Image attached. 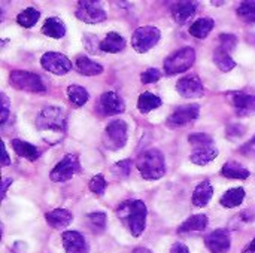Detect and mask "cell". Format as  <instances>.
Here are the masks:
<instances>
[{
  "label": "cell",
  "mask_w": 255,
  "mask_h": 253,
  "mask_svg": "<svg viewBox=\"0 0 255 253\" xmlns=\"http://www.w3.org/2000/svg\"><path fill=\"white\" fill-rule=\"evenodd\" d=\"M146 213V206L140 200H128L123 203L117 210V215L126 221L133 237H139L145 231Z\"/></svg>",
  "instance_id": "6da1fadb"
},
{
  "label": "cell",
  "mask_w": 255,
  "mask_h": 253,
  "mask_svg": "<svg viewBox=\"0 0 255 253\" xmlns=\"http://www.w3.org/2000/svg\"><path fill=\"white\" fill-rule=\"evenodd\" d=\"M188 142L193 146V152L190 155L191 163L197 166H206L218 157V149L209 134L194 133L188 137Z\"/></svg>",
  "instance_id": "7a4b0ae2"
},
{
  "label": "cell",
  "mask_w": 255,
  "mask_h": 253,
  "mask_svg": "<svg viewBox=\"0 0 255 253\" xmlns=\"http://www.w3.org/2000/svg\"><path fill=\"white\" fill-rule=\"evenodd\" d=\"M136 167L146 180H158L166 174L164 155L158 149H148L136 161Z\"/></svg>",
  "instance_id": "3957f363"
},
{
  "label": "cell",
  "mask_w": 255,
  "mask_h": 253,
  "mask_svg": "<svg viewBox=\"0 0 255 253\" xmlns=\"http://www.w3.org/2000/svg\"><path fill=\"white\" fill-rule=\"evenodd\" d=\"M67 125L66 112L60 107H45L39 112L36 118V127L42 133L48 134H64Z\"/></svg>",
  "instance_id": "277c9868"
},
{
  "label": "cell",
  "mask_w": 255,
  "mask_h": 253,
  "mask_svg": "<svg viewBox=\"0 0 255 253\" xmlns=\"http://www.w3.org/2000/svg\"><path fill=\"white\" fill-rule=\"evenodd\" d=\"M196 61V51L191 46H185L164 60L166 75H178L187 72Z\"/></svg>",
  "instance_id": "5b68a950"
},
{
  "label": "cell",
  "mask_w": 255,
  "mask_h": 253,
  "mask_svg": "<svg viewBox=\"0 0 255 253\" xmlns=\"http://www.w3.org/2000/svg\"><path fill=\"white\" fill-rule=\"evenodd\" d=\"M9 84L12 88L18 91H27V92H43L46 89L39 75L31 73V72H24V70L10 72Z\"/></svg>",
  "instance_id": "8992f818"
},
{
  "label": "cell",
  "mask_w": 255,
  "mask_h": 253,
  "mask_svg": "<svg viewBox=\"0 0 255 253\" xmlns=\"http://www.w3.org/2000/svg\"><path fill=\"white\" fill-rule=\"evenodd\" d=\"M161 37V31L157 27L152 25H143L139 27L131 37V46L134 48L136 52L139 54H145L148 52L151 48H154L158 40Z\"/></svg>",
  "instance_id": "52a82bcc"
},
{
  "label": "cell",
  "mask_w": 255,
  "mask_h": 253,
  "mask_svg": "<svg viewBox=\"0 0 255 253\" xmlns=\"http://www.w3.org/2000/svg\"><path fill=\"white\" fill-rule=\"evenodd\" d=\"M78 171H81V164H79L78 157L73 155V154H67V155H64V157L60 160V163L51 170L49 177H51L52 182H57V183H60V182H67V180H70Z\"/></svg>",
  "instance_id": "ba28073f"
},
{
  "label": "cell",
  "mask_w": 255,
  "mask_h": 253,
  "mask_svg": "<svg viewBox=\"0 0 255 253\" xmlns=\"http://www.w3.org/2000/svg\"><path fill=\"white\" fill-rule=\"evenodd\" d=\"M40 64L45 70L54 75H66L72 70V61L60 52H45L40 58Z\"/></svg>",
  "instance_id": "9c48e42d"
},
{
  "label": "cell",
  "mask_w": 255,
  "mask_h": 253,
  "mask_svg": "<svg viewBox=\"0 0 255 253\" xmlns=\"http://www.w3.org/2000/svg\"><path fill=\"white\" fill-rule=\"evenodd\" d=\"M200 107L199 104H187L178 107L169 118H167V125L170 128H182L191 122H194L199 118Z\"/></svg>",
  "instance_id": "30bf717a"
},
{
  "label": "cell",
  "mask_w": 255,
  "mask_h": 253,
  "mask_svg": "<svg viewBox=\"0 0 255 253\" xmlns=\"http://www.w3.org/2000/svg\"><path fill=\"white\" fill-rule=\"evenodd\" d=\"M76 18L87 24H97L106 19V10L100 6L99 1H79L76 9Z\"/></svg>",
  "instance_id": "8fae6325"
},
{
  "label": "cell",
  "mask_w": 255,
  "mask_h": 253,
  "mask_svg": "<svg viewBox=\"0 0 255 253\" xmlns=\"http://www.w3.org/2000/svg\"><path fill=\"white\" fill-rule=\"evenodd\" d=\"M128 127L123 119H115L106 127V143L111 149H121L127 143Z\"/></svg>",
  "instance_id": "7c38bea8"
},
{
  "label": "cell",
  "mask_w": 255,
  "mask_h": 253,
  "mask_svg": "<svg viewBox=\"0 0 255 253\" xmlns=\"http://www.w3.org/2000/svg\"><path fill=\"white\" fill-rule=\"evenodd\" d=\"M176 89L179 95H182L184 98H199L205 94L203 84L200 78L196 75H188L181 78L176 84Z\"/></svg>",
  "instance_id": "4fadbf2b"
},
{
  "label": "cell",
  "mask_w": 255,
  "mask_h": 253,
  "mask_svg": "<svg viewBox=\"0 0 255 253\" xmlns=\"http://www.w3.org/2000/svg\"><path fill=\"white\" fill-rule=\"evenodd\" d=\"M205 245L212 253H227L232 248L230 233L227 230H215L205 237Z\"/></svg>",
  "instance_id": "5bb4252c"
},
{
  "label": "cell",
  "mask_w": 255,
  "mask_h": 253,
  "mask_svg": "<svg viewBox=\"0 0 255 253\" xmlns=\"http://www.w3.org/2000/svg\"><path fill=\"white\" fill-rule=\"evenodd\" d=\"M100 109L105 115H120L126 110L124 100L115 91H106L100 97Z\"/></svg>",
  "instance_id": "9a60e30c"
},
{
  "label": "cell",
  "mask_w": 255,
  "mask_h": 253,
  "mask_svg": "<svg viewBox=\"0 0 255 253\" xmlns=\"http://www.w3.org/2000/svg\"><path fill=\"white\" fill-rule=\"evenodd\" d=\"M66 253H88V243L85 237L78 231H66L61 236Z\"/></svg>",
  "instance_id": "2e32d148"
},
{
  "label": "cell",
  "mask_w": 255,
  "mask_h": 253,
  "mask_svg": "<svg viewBox=\"0 0 255 253\" xmlns=\"http://www.w3.org/2000/svg\"><path fill=\"white\" fill-rule=\"evenodd\" d=\"M45 219L48 225L54 230H63L70 225V222L73 221V215L66 209H54L45 215Z\"/></svg>",
  "instance_id": "e0dca14e"
},
{
  "label": "cell",
  "mask_w": 255,
  "mask_h": 253,
  "mask_svg": "<svg viewBox=\"0 0 255 253\" xmlns=\"http://www.w3.org/2000/svg\"><path fill=\"white\" fill-rule=\"evenodd\" d=\"M197 10L196 1H179L172 7V16L178 24H185Z\"/></svg>",
  "instance_id": "ac0fdd59"
},
{
  "label": "cell",
  "mask_w": 255,
  "mask_h": 253,
  "mask_svg": "<svg viewBox=\"0 0 255 253\" xmlns=\"http://www.w3.org/2000/svg\"><path fill=\"white\" fill-rule=\"evenodd\" d=\"M10 145H12L15 154L21 158H25L28 161H36L40 157V151L28 142H24L21 139H12Z\"/></svg>",
  "instance_id": "d6986e66"
},
{
  "label": "cell",
  "mask_w": 255,
  "mask_h": 253,
  "mask_svg": "<svg viewBox=\"0 0 255 253\" xmlns=\"http://www.w3.org/2000/svg\"><path fill=\"white\" fill-rule=\"evenodd\" d=\"M212 195H214V188H212L211 182L203 180L196 186V189L193 192V204L196 207H205L211 201Z\"/></svg>",
  "instance_id": "ffe728a7"
},
{
  "label": "cell",
  "mask_w": 255,
  "mask_h": 253,
  "mask_svg": "<svg viewBox=\"0 0 255 253\" xmlns=\"http://www.w3.org/2000/svg\"><path fill=\"white\" fill-rule=\"evenodd\" d=\"M126 46V40L121 34H118L117 31H111L108 33V36L99 43V48L103 52H109V54H117L120 51H123Z\"/></svg>",
  "instance_id": "44dd1931"
},
{
  "label": "cell",
  "mask_w": 255,
  "mask_h": 253,
  "mask_svg": "<svg viewBox=\"0 0 255 253\" xmlns=\"http://www.w3.org/2000/svg\"><path fill=\"white\" fill-rule=\"evenodd\" d=\"M75 69L81 75H85V76H97V75L103 73V66L96 63V61H93V60H90L85 55H81V57L76 58Z\"/></svg>",
  "instance_id": "7402d4cb"
},
{
  "label": "cell",
  "mask_w": 255,
  "mask_h": 253,
  "mask_svg": "<svg viewBox=\"0 0 255 253\" xmlns=\"http://www.w3.org/2000/svg\"><path fill=\"white\" fill-rule=\"evenodd\" d=\"M42 33L52 39H61L66 34V25L60 18L51 16L45 21V24L42 27Z\"/></svg>",
  "instance_id": "603a6c76"
},
{
  "label": "cell",
  "mask_w": 255,
  "mask_h": 253,
  "mask_svg": "<svg viewBox=\"0 0 255 253\" xmlns=\"http://www.w3.org/2000/svg\"><path fill=\"white\" fill-rule=\"evenodd\" d=\"M221 174L227 179H236V180H245L250 177V171L236 161H227L221 169Z\"/></svg>",
  "instance_id": "cb8c5ba5"
},
{
  "label": "cell",
  "mask_w": 255,
  "mask_h": 253,
  "mask_svg": "<svg viewBox=\"0 0 255 253\" xmlns=\"http://www.w3.org/2000/svg\"><path fill=\"white\" fill-rule=\"evenodd\" d=\"M244 198H245V189L244 188H233V189H229L227 192L223 194V197L220 198V203L223 207L235 209L244 203Z\"/></svg>",
  "instance_id": "d4e9b609"
},
{
  "label": "cell",
  "mask_w": 255,
  "mask_h": 253,
  "mask_svg": "<svg viewBox=\"0 0 255 253\" xmlns=\"http://www.w3.org/2000/svg\"><path fill=\"white\" fill-rule=\"evenodd\" d=\"M209 224V219L206 215H194L191 218H188L185 222H182V225L178 228V231L181 234L184 233H193V231H203Z\"/></svg>",
  "instance_id": "484cf974"
},
{
  "label": "cell",
  "mask_w": 255,
  "mask_h": 253,
  "mask_svg": "<svg viewBox=\"0 0 255 253\" xmlns=\"http://www.w3.org/2000/svg\"><path fill=\"white\" fill-rule=\"evenodd\" d=\"M161 103H163V101H161V98H160L158 95H155V94H152V92H143V94H140L139 98H137V109H139L140 113L146 115V113H149L151 110L160 107Z\"/></svg>",
  "instance_id": "4316f807"
},
{
  "label": "cell",
  "mask_w": 255,
  "mask_h": 253,
  "mask_svg": "<svg viewBox=\"0 0 255 253\" xmlns=\"http://www.w3.org/2000/svg\"><path fill=\"white\" fill-rule=\"evenodd\" d=\"M214 27H215V21L212 18H209V16L200 18L190 27V34L197 39H205V37H208V34L212 31Z\"/></svg>",
  "instance_id": "83f0119b"
},
{
  "label": "cell",
  "mask_w": 255,
  "mask_h": 253,
  "mask_svg": "<svg viewBox=\"0 0 255 253\" xmlns=\"http://www.w3.org/2000/svg\"><path fill=\"white\" fill-rule=\"evenodd\" d=\"M232 103L241 112H255V95L245 92L232 94Z\"/></svg>",
  "instance_id": "f1b7e54d"
},
{
  "label": "cell",
  "mask_w": 255,
  "mask_h": 253,
  "mask_svg": "<svg viewBox=\"0 0 255 253\" xmlns=\"http://www.w3.org/2000/svg\"><path fill=\"white\" fill-rule=\"evenodd\" d=\"M39 18H40V12L36 7L30 6V7H25L22 12L18 13L16 22L21 27H24V28H30V27H33L39 21Z\"/></svg>",
  "instance_id": "f546056e"
},
{
  "label": "cell",
  "mask_w": 255,
  "mask_h": 253,
  "mask_svg": "<svg viewBox=\"0 0 255 253\" xmlns=\"http://www.w3.org/2000/svg\"><path fill=\"white\" fill-rule=\"evenodd\" d=\"M214 63L217 64V67L221 70V72H230L236 67V63L235 60L232 58V55L220 48L215 49L214 52Z\"/></svg>",
  "instance_id": "4dcf8cb0"
},
{
  "label": "cell",
  "mask_w": 255,
  "mask_h": 253,
  "mask_svg": "<svg viewBox=\"0 0 255 253\" xmlns=\"http://www.w3.org/2000/svg\"><path fill=\"white\" fill-rule=\"evenodd\" d=\"M67 97H69V100H70L76 107L84 106V104L88 101V98H90L88 91H87L84 86H79V85H70V86L67 88Z\"/></svg>",
  "instance_id": "1f68e13d"
},
{
  "label": "cell",
  "mask_w": 255,
  "mask_h": 253,
  "mask_svg": "<svg viewBox=\"0 0 255 253\" xmlns=\"http://www.w3.org/2000/svg\"><path fill=\"white\" fill-rule=\"evenodd\" d=\"M238 16L245 22H255V0L242 1L236 9Z\"/></svg>",
  "instance_id": "d6a6232c"
},
{
  "label": "cell",
  "mask_w": 255,
  "mask_h": 253,
  "mask_svg": "<svg viewBox=\"0 0 255 253\" xmlns=\"http://www.w3.org/2000/svg\"><path fill=\"white\" fill-rule=\"evenodd\" d=\"M88 186H90V191L93 194L102 197V195H105V191L108 188V183H106V179L103 177V174H96V176L91 177Z\"/></svg>",
  "instance_id": "836d02e7"
},
{
  "label": "cell",
  "mask_w": 255,
  "mask_h": 253,
  "mask_svg": "<svg viewBox=\"0 0 255 253\" xmlns=\"http://www.w3.org/2000/svg\"><path fill=\"white\" fill-rule=\"evenodd\" d=\"M238 45V37L235 34H230V33H224L220 36V49L226 51V52H232Z\"/></svg>",
  "instance_id": "e575fe53"
},
{
  "label": "cell",
  "mask_w": 255,
  "mask_h": 253,
  "mask_svg": "<svg viewBox=\"0 0 255 253\" xmlns=\"http://www.w3.org/2000/svg\"><path fill=\"white\" fill-rule=\"evenodd\" d=\"M161 79V72L158 69H146L142 75H140V82L148 85V84H155Z\"/></svg>",
  "instance_id": "d590c367"
},
{
  "label": "cell",
  "mask_w": 255,
  "mask_h": 253,
  "mask_svg": "<svg viewBox=\"0 0 255 253\" xmlns=\"http://www.w3.org/2000/svg\"><path fill=\"white\" fill-rule=\"evenodd\" d=\"M130 169H131V161H130V160H123V161H118V163L114 166L112 171H114L115 174L121 176V177H127V176L130 174Z\"/></svg>",
  "instance_id": "8d00e7d4"
},
{
  "label": "cell",
  "mask_w": 255,
  "mask_h": 253,
  "mask_svg": "<svg viewBox=\"0 0 255 253\" xmlns=\"http://www.w3.org/2000/svg\"><path fill=\"white\" fill-rule=\"evenodd\" d=\"M88 221L91 222V225L94 228H99V230H103L106 227V215L103 212H96V213H90L88 215Z\"/></svg>",
  "instance_id": "74e56055"
},
{
  "label": "cell",
  "mask_w": 255,
  "mask_h": 253,
  "mask_svg": "<svg viewBox=\"0 0 255 253\" xmlns=\"http://www.w3.org/2000/svg\"><path fill=\"white\" fill-rule=\"evenodd\" d=\"M241 154L247 158H251V160H255V136L247 142L242 148H241Z\"/></svg>",
  "instance_id": "f35d334b"
},
{
  "label": "cell",
  "mask_w": 255,
  "mask_h": 253,
  "mask_svg": "<svg viewBox=\"0 0 255 253\" xmlns=\"http://www.w3.org/2000/svg\"><path fill=\"white\" fill-rule=\"evenodd\" d=\"M0 115H1V118H0V124L3 125V124L7 121L9 115H10V112H9V98L6 97V94H4V92H1V112H0Z\"/></svg>",
  "instance_id": "ab89813d"
},
{
  "label": "cell",
  "mask_w": 255,
  "mask_h": 253,
  "mask_svg": "<svg viewBox=\"0 0 255 253\" xmlns=\"http://www.w3.org/2000/svg\"><path fill=\"white\" fill-rule=\"evenodd\" d=\"M170 253H190V249L184 243H175L170 249Z\"/></svg>",
  "instance_id": "60d3db41"
},
{
  "label": "cell",
  "mask_w": 255,
  "mask_h": 253,
  "mask_svg": "<svg viewBox=\"0 0 255 253\" xmlns=\"http://www.w3.org/2000/svg\"><path fill=\"white\" fill-rule=\"evenodd\" d=\"M10 183H12V179H3V183H1V198L6 197V191H7Z\"/></svg>",
  "instance_id": "b9f144b4"
},
{
  "label": "cell",
  "mask_w": 255,
  "mask_h": 253,
  "mask_svg": "<svg viewBox=\"0 0 255 253\" xmlns=\"http://www.w3.org/2000/svg\"><path fill=\"white\" fill-rule=\"evenodd\" d=\"M1 154H3V167H7V166L10 164V160H9V155H7V152H6L4 145H3V151H1Z\"/></svg>",
  "instance_id": "7bdbcfd3"
},
{
  "label": "cell",
  "mask_w": 255,
  "mask_h": 253,
  "mask_svg": "<svg viewBox=\"0 0 255 253\" xmlns=\"http://www.w3.org/2000/svg\"><path fill=\"white\" fill-rule=\"evenodd\" d=\"M242 253H255V239L251 242V243H248V245H247V248L242 251Z\"/></svg>",
  "instance_id": "ee69618b"
},
{
  "label": "cell",
  "mask_w": 255,
  "mask_h": 253,
  "mask_svg": "<svg viewBox=\"0 0 255 253\" xmlns=\"http://www.w3.org/2000/svg\"><path fill=\"white\" fill-rule=\"evenodd\" d=\"M133 253H152L149 249H146V248H136Z\"/></svg>",
  "instance_id": "f6af8a7d"
}]
</instances>
